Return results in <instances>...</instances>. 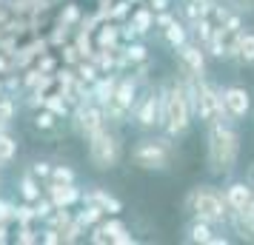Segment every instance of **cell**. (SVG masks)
Listing matches in <instances>:
<instances>
[{
  "label": "cell",
  "instance_id": "83f0119b",
  "mask_svg": "<svg viewBox=\"0 0 254 245\" xmlns=\"http://www.w3.org/2000/svg\"><path fill=\"white\" fill-rule=\"evenodd\" d=\"M12 117H14V103H12V97H0V126H6Z\"/></svg>",
  "mask_w": 254,
  "mask_h": 245
},
{
  "label": "cell",
  "instance_id": "30bf717a",
  "mask_svg": "<svg viewBox=\"0 0 254 245\" xmlns=\"http://www.w3.org/2000/svg\"><path fill=\"white\" fill-rule=\"evenodd\" d=\"M223 194H226V202H229L231 214H240V211L254 199V186L249 183V180H234V183L226 186Z\"/></svg>",
  "mask_w": 254,
  "mask_h": 245
},
{
  "label": "cell",
  "instance_id": "3957f363",
  "mask_svg": "<svg viewBox=\"0 0 254 245\" xmlns=\"http://www.w3.org/2000/svg\"><path fill=\"white\" fill-rule=\"evenodd\" d=\"M86 140H89V163L97 171H112L123 160V137L112 123H106L103 129H97Z\"/></svg>",
  "mask_w": 254,
  "mask_h": 245
},
{
  "label": "cell",
  "instance_id": "74e56055",
  "mask_svg": "<svg viewBox=\"0 0 254 245\" xmlns=\"http://www.w3.org/2000/svg\"><path fill=\"white\" fill-rule=\"evenodd\" d=\"M237 12H254V0H229Z\"/></svg>",
  "mask_w": 254,
  "mask_h": 245
},
{
  "label": "cell",
  "instance_id": "c3c4849f",
  "mask_svg": "<svg viewBox=\"0 0 254 245\" xmlns=\"http://www.w3.org/2000/svg\"><path fill=\"white\" fill-rule=\"evenodd\" d=\"M0 183H3V180H0Z\"/></svg>",
  "mask_w": 254,
  "mask_h": 245
},
{
  "label": "cell",
  "instance_id": "9a60e30c",
  "mask_svg": "<svg viewBox=\"0 0 254 245\" xmlns=\"http://www.w3.org/2000/svg\"><path fill=\"white\" fill-rule=\"evenodd\" d=\"M211 237H214V225L206 222V220H191L189 228H186V240L194 243V245H208Z\"/></svg>",
  "mask_w": 254,
  "mask_h": 245
},
{
  "label": "cell",
  "instance_id": "e0dca14e",
  "mask_svg": "<svg viewBox=\"0 0 254 245\" xmlns=\"http://www.w3.org/2000/svg\"><path fill=\"white\" fill-rule=\"evenodd\" d=\"M128 23L137 29V35H149L151 29H154V9L151 6H140V9H134L131 12V17H128Z\"/></svg>",
  "mask_w": 254,
  "mask_h": 245
},
{
  "label": "cell",
  "instance_id": "d6a6232c",
  "mask_svg": "<svg viewBox=\"0 0 254 245\" xmlns=\"http://www.w3.org/2000/svg\"><path fill=\"white\" fill-rule=\"evenodd\" d=\"M40 243H46V245H58V243H63V234H60L58 228H46V231L40 234Z\"/></svg>",
  "mask_w": 254,
  "mask_h": 245
},
{
  "label": "cell",
  "instance_id": "603a6c76",
  "mask_svg": "<svg viewBox=\"0 0 254 245\" xmlns=\"http://www.w3.org/2000/svg\"><path fill=\"white\" fill-rule=\"evenodd\" d=\"M123 57H126L128 63H146V60H149V49L143 46V43H134V40H131V43L123 49Z\"/></svg>",
  "mask_w": 254,
  "mask_h": 245
},
{
  "label": "cell",
  "instance_id": "6da1fadb",
  "mask_svg": "<svg viewBox=\"0 0 254 245\" xmlns=\"http://www.w3.org/2000/svg\"><path fill=\"white\" fill-rule=\"evenodd\" d=\"M194 123V100L189 80H169L163 86V129L169 137L189 134Z\"/></svg>",
  "mask_w": 254,
  "mask_h": 245
},
{
  "label": "cell",
  "instance_id": "b9f144b4",
  "mask_svg": "<svg viewBox=\"0 0 254 245\" xmlns=\"http://www.w3.org/2000/svg\"><path fill=\"white\" fill-rule=\"evenodd\" d=\"M37 69L43 71V74H49V71L55 69V60H52V57H43V60H40V66H37Z\"/></svg>",
  "mask_w": 254,
  "mask_h": 245
},
{
  "label": "cell",
  "instance_id": "1f68e13d",
  "mask_svg": "<svg viewBox=\"0 0 254 245\" xmlns=\"http://www.w3.org/2000/svg\"><path fill=\"white\" fill-rule=\"evenodd\" d=\"M17 243L20 245H35V243H40V234L35 237V231H32L29 225H20V231H17Z\"/></svg>",
  "mask_w": 254,
  "mask_h": 245
},
{
  "label": "cell",
  "instance_id": "7a4b0ae2",
  "mask_svg": "<svg viewBox=\"0 0 254 245\" xmlns=\"http://www.w3.org/2000/svg\"><path fill=\"white\" fill-rule=\"evenodd\" d=\"M240 160V131L234 123H211L208 126V174L231 177Z\"/></svg>",
  "mask_w": 254,
  "mask_h": 245
},
{
  "label": "cell",
  "instance_id": "f1b7e54d",
  "mask_svg": "<svg viewBox=\"0 0 254 245\" xmlns=\"http://www.w3.org/2000/svg\"><path fill=\"white\" fill-rule=\"evenodd\" d=\"M77 80H86V83L97 80V69H94V63H77Z\"/></svg>",
  "mask_w": 254,
  "mask_h": 245
},
{
  "label": "cell",
  "instance_id": "9c48e42d",
  "mask_svg": "<svg viewBox=\"0 0 254 245\" xmlns=\"http://www.w3.org/2000/svg\"><path fill=\"white\" fill-rule=\"evenodd\" d=\"M220 92H223L226 111H229V117L234 123L243 120V117H249V111H252V94H249V89H243V86H226Z\"/></svg>",
  "mask_w": 254,
  "mask_h": 245
},
{
  "label": "cell",
  "instance_id": "4fadbf2b",
  "mask_svg": "<svg viewBox=\"0 0 254 245\" xmlns=\"http://www.w3.org/2000/svg\"><path fill=\"white\" fill-rule=\"evenodd\" d=\"M83 202H94V205H100L103 211H109L112 217H117V214L123 211V202H120V199L112 197L109 191H103V188H97V186L89 188V191L83 194Z\"/></svg>",
  "mask_w": 254,
  "mask_h": 245
},
{
  "label": "cell",
  "instance_id": "60d3db41",
  "mask_svg": "<svg viewBox=\"0 0 254 245\" xmlns=\"http://www.w3.org/2000/svg\"><path fill=\"white\" fill-rule=\"evenodd\" d=\"M149 6L154 12H166V9H169V0H149Z\"/></svg>",
  "mask_w": 254,
  "mask_h": 245
},
{
  "label": "cell",
  "instance_id": "ffe728a7",
  "mask_svg": "<svg viewBox=\"0 0 254 245\" xmlns=\"http://www.w3.org/2000/svg\"><path fill=\"white\" fill-rule=\"evenodd\" d=\"M14 157H17V143H14V137H9L0 129V168H6Z\"/></svg>",
  "mask_w": 254,
  "mask_h": 245
},
{
  "label": "cell",
  "instance_id": "f546056e",
  "mask_svg": "<svg viewBox=\"0 0 254 245\" xmlns=\"http://www.w3.org/2000/svg\"><path fill=\"white\" fill-rule=\"evenodd\" d=\"M100 228H103V234H106V237H109V243L115 240L117 234H123V231H126V225H123V222H120V220H109V222H103Z\"/></svg>",
  "mask_w": 254,
  "mask_h": 245
},
{
  "label": "cell",
  "instance_id": "836d02e7",
  "mask_svg": "<svg viewBox=\"0 0 254 245\" xmlns=\"http://www.w3.org/2000/svg\"><path fill=\"white\" fill-rule=\"evenodd\" d=\"M77 17H80V9H77L74 3H69V6L63 9V14H60V23H66V26H69V23H74Z\"/></svg>",
  "mask_w": 254,
  "mask_h": 245
},
{
  "label": "cell",
  "instance_id": "4316f807",
  "mask_svg": "<svg viewBox=\"0 0 254 245\" xmlns=\"http://www.w3.org/2000/svg\"><path fill=\"white\" fill-rule=\"evenodd\" d=\"M35 211H37V220H49V214H52V211H58V208H55L52 197H40L35 202Z\"/></svg>",
  "mask_w": 254,
  "mask_h": 245
},
{
  "label": "cell",
  "instance_id": "484cf974",
  "mask_svg": "<svg viewBox=\"0 0 254 245\" xmlns=\"http://www.w3.org/2000/svg\"><path fill=\"white\" fill-rule=\"evenodd\" d=\"M52 180H55V183H74L77 174L71 171L69 165H52Z\"/></svg>",
  "mask_w": 254,
  "mask_h": 245
},
{
  "label": "cell",
  "instance_id": "cb8c5ba5",
  "mask_svg": "<svg viewBox=\"0 0 254 245\" xmlns=\"http://www.w3.org/2000/svg\"><path fill=\"white\" fill-rule=\"evenodd\" d=\"M58 120L60 117L55 114V111H37L35 114V129H40V131H52V129H58Z\"/></svg>",
  "mask_w": 254,
  "mask_h": 245
},
{
  "label": "cell",
  "instance_id": "7402d4cb",
  "mask_svg": "<svg viewBox=\"0 0 254 245\" xmlns=\"http://www.w3.org/2000/svg\"><path fill=\"white\" fill-rule=\"evenodd\" d=\"M117 37H120V26H115V23L109 26V23H106L103 29H100V35H97V46L112 51V49H115V43H117Z\"/></svg>",
  "mask_w": 254,
  "mask_h": 245
},
{
  "label": "cell",
  "instance_id": "7dc6e473",
  "mask_svg": "<svg viewBox=\"0 0 254 245\" xmlns=\"http://www.w3.org/2000/svg\"><path fill=\"white\" fill-rule=\"evenodd\" d=\"M197 3H206V0H197Z\"/></svg>",
  "mask_w": 254,
  "mask_h": 245
},
{
  "label": "cell",
  "instance_id": "8fae6325",
  "mask_svg": "<svg viewBox=\"0 0 254 245\" xmlns=\"http://www.w3.org/2000/svg\"><path fill=\"white\" fill-rule=\"evenodd\" d=\"M49 197L55 202V208H69L77 199H83V194L74 183H52L49 186Z\"/></svg>",
  "mask_w": 254,
  "mask_h": 245
},
{
  "label": "cell",
  "instance_id": "ba28073f",
  "mask_svg": "<svg viewBox=\"0 0 254 245\" xmlns=\"http://www.w3.org/2000/svg\"><path fill=\"white\" fill-rule=\"evenodd\" d=\"M180 57V71L186 77H206V54H203V43H183L177 49Z\"/></svg>",
  "mask_w": 254,
  "mask_h": 245
},
{
  "label": "cell",
  "instance_id": "44dd1931",
  "mask_svg": "<svg viewBox=\"0 0 254 245\" xmlns=\"http://www.w3.org/2000/svg\"><path fill=\"white\" fill-rule=\"evenodd\" d=\"M106 211L100 208V205H94V202H86V208L77 214V222L80 225H86V228H92V225H97L100 222V217H103Z\"/></svg>",
  "mask_w": 254,
  "mask_h": 245
},
{
  "label": "cell",
  "instance_id": "4dcf8cb0",
  "mask_svg": "<svg viewBox=\"0 0 254 245\" xmlns=\"http://www.w3.org/2000/svg\"><path fill=\"white\" fill-rule=\"evenodd\" d=\"M43 105H46L49 111H55L58 117H66V105H63V94H60V100H58V94H55V97H46V100H43Z\"/></svg>",
  "mask_w": 254,
  "mask_h": 245
},
{
  "label": "cell",
  "instance_id": "7bdbcfd3",
  "mask_svg": "<svg viewBox=\"0 0 254 245\" xmlns=\"http://www.w3.org/2000/svg\"><path fill=\"white\" fill-rule=\"evenodd\" d=\"M9 240V231H6V222H0V243H6Z\"/></svg>",
  "mask_w": 254,
  "mask_h": 245
},
{
  "label": "cell",
  "instance_id": "bcb514c9",
  "mask_svg": "<svg viewBox=\"0 0 254 245\" xmlns=\"http://www.w3.org/2000/svg\"><path fill=\"white\" fill-rule=\"evenodd\" d=\"M128 3H140V0H128Z\"/></svg>",
  "mask_w": 254,
  "mask_h": 245
},
{
  "label": "cell",
  "instance_id": "ab89813d",
  "mask_svg": "<svg viewBox=\"0 0 254 245\" xmlns=\"http://www.w3.org/2000/svg\"><path fill=\"white\" fill-rule=\"evenodd\" d=\"M63 54H66L69 63H77V54H80V51H77V46H66V49H63Z\"/></svg>",
  "mask_w": 254,
  "mask_h": 245
},
{
  "label": "cell",
  "instance_id": "8992f818",
  "mask_svg": "<svg viewBox=\"0 0 254 245\" xmlns=\"http://www.w3.org/2000/svg\"><path fill=\"white\" fill-rule=\"evenodd\" d=\"M134 120L143 131L163 129V92H149L134 103Z\"/></svg>",
  "mask_w": 254,
  "mask_h": 245
},
{
  "label": "cell",
  "instance_id": "f35d334b",
  "mask_svg": "<svg viewBox=\"0 0 254 245\" xmlns=\"http://www.w3.org/2000/svg\"><path fill=\"white\" fill-rule=\"evenodd\" d=\"M134 243H137V240H134V237H131V234H128V231L117 234L115 240H112V245H134Z\"/></svg>",
  "mask_w": 254,
  "mask_h": 245
},
{
  "label": "cell",
  "instance_id": "ee69618b",
  "mask_svg": "<svg viewBox=\"0 0 254 245\" xmlns=\"http://www.w3.org/2000/svg\"><path fill=\"white\" fill-rule=\"evenodd\" d=\"M246 180H249V183H252V186H254V163L249 165V177H246Z\"/></svg>",
  "mask_w": 254,
  "mask_h": 245
},
{
  "label": "cell",
  "instance_id": "e575fe53",
  "mask_svg": "<svg viewBox=\"0 0 254 245\" xmlns=\"http://www.w3.org/2000/svg\"><path fill=\"white\" fill-rule=\"evenodd\" d=\"M32 174L35 177H52V165H49L46 160H37V163H32Z\"/></svg>",
  "mask_w": 254,
  "mask_h": 245
},
{
  "label": "cell",
  "instance_id": "d6986e66",
  "mask_svg": "<svg viewBox=\"0 0 254 245\" xmlns=\"http://www.w3.org/2000/svg\"><path fill=\"white\" fill-rule=\"evenodd\" d=\"M17 191H20V197H23L26 202H37V199H40V183H37V177L32 174V171L23 174L17 180Z\"/></svg>",
  "mask_w": 254,
  "mask_h": 245
},
{
  "label": "cell",
  "instance_id": "5b68a950",
  "mask_svg": "<svg viewBox=\"0 0 254 245\" xmlns=\"http://www.w3.org/2000/svg\"><path fill=\"white\" fill-rule=\"evenodd\" d=\"M131 160L143 171H166L172 160V146L169 140H140L131 151Z\"/></svg>",
  "mask_w": 254,
  "mask_h": 245
},
{
  "label": "cell",
  "instance_id": "52a82bcc",
  "mask_svg": "<svg viewBox=\"0 0 254 245\" xmlns=\"http://www.w3.org/2000/svg\"><path fill=\"white\" fill-rule=\"evenodd\" d=\"M106 126V108L97 103H80L74 111V129L80 131L83 137H92L97 129Z\"/></svg>",
  "mask_w": 254,
  "mask_h": 245
},
{
  "label": "cell",
  "instance_id": "d4e9b609",
  "mask_svg": "<svg viewBox=\"0 0 254 245\" xmlns=\"http://www.w3.org/2000/svg\"><path fill=\"white\" fill-rule=\"evenodd\" d=\"M14 220L20 222V225H29L32 220H37L35 202H23V205H14Z\"/></svg>",
  "mask_w": 254,
  "mask_h": 245
},
{
  "label": "cell",
  "instance_id": "277c9868",
  "mask_svg": "<svg viewBox=\"0 0 254 245\" xmlns=\"http://www.w3.org/2000/svg\"><path fill=\"white\" fill-rule=\"evenodd\" d=\"M186 208L194 220H206L211 225H220V222L229 220V202H226V194L214 186H197L191 188V194L186 199Z\"/></svg>",
  "mask_w": 254,
  "mask_h": 245
},
{
  "label": "cell",
  "instance_id": "f6af8a7d",
  "mask_svg": "<svg viewBox=\"0 0 254 245\" xmlns=\"http://www.w3.org/2000/svg\"><path fill=\"white\" fill-rule=\"evenodd\" d=\"M0 97H3V83H0Z\"/></svg>",
  "mask_w": 254,
  "mask_h": 245
},
{
  "label": "cell",
  "instance_id": "7c38bea8",
  "mask_svg": "<svg viewBox=\"0 0 254 245\" xmlns=\"http://www.w3.org/2000/svg\"><path fill=\"white\" fill-rule=\"evenodd\" d=\"M115 105H120L123 111H131L134 103H137V77H123L117 80V89H115Z\"/></svg>",
  "mask_w": 254,
  "mask_h": 245
},
{
  "label": "cell",
  "instance_id": "ac0fdd59",
  "mask_svg": "<svg viewBox=\"0 0 254 245\" xmlns=\"http://www.w3.org/2000/svg\"><path fill=\"white\" fill-rule=\"evenodd\" d=\"M237 60L246 63V66H254V32L237 35Z\"/></svg>",
  "mask_w": 254,
  "mask_h": 245
},
{
  "label": "cell",
  "instance_id": "d590c367",
  "mask_svg": "<svg viewBox=\"0 0 254 245\" xmlns=\"http://www.w3.org/2000/svg\"><path fill=\"white\" fill-rule=\"evenodd\" d=\"M9 220H14V205L0 199V222H9Z\"/></svg>",
  "mask_w": 254,
  "mask_h": 245
},
{
  "label": "cell",
  "instance_id": "2e32d148",
  "mask_svg": "<svg viewBox=\"0 0 254 245\" xmlns=\"http://www.w3.org/2000/svg\"><path fill=\"white\" fill-rule=\"evenodd\" d=\"M163 37H166V43L177 51L183 43H189V26H186L183 20H177V17H174L172 23L163 29Z\"/></svg>",
  "mask_w": 254,
  "mask_h": 245
},
{
  "label": "cell",
  "instance_id": "5bb4252c",
  "mask_svg": "<svg viewBox=\"0 0 254 245\" xmlns=\"http://www.w3.org/2000/svg\"><path fill=\"white\" fill-rule=\"evenodd\" d=\"M115 89H117V77H97L92 83V100L106 108V105L115 100Z\"/></svg>",
  "mask_w": 254,
  "mask_h": 245
},
{
  "label": "cell",
  "instance_id": "8d00e7d4",
  "mask_svg": "<svg viewBox=\"0 0 254 245\" xmlns=\"http://www.w3.org/2000/svg\"><path fill=\"white\" fill-rule=\"evenodd\" d=\"M126 12H128V0H123V3H115L112 9H109V17H126Z\"/></svg>",
  "mask_w": 254,
  "mask_h": 245
}]
</instances>
